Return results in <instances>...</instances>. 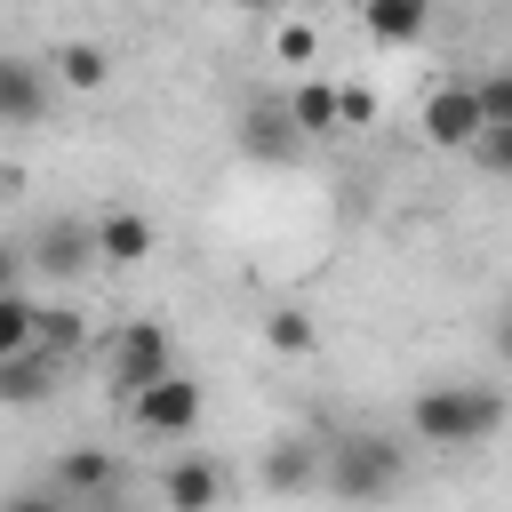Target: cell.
Listing matches in <instances>:
<instances>
[{
    "instance_id": "13",
    "label": "cell",
    "mask_w": 512,
    "mask_h": 512,
    "mask_svg": "<svg viewBox=\"0 0 512 512\" xmlns=\"http://www.w3.org/2000/svg\"><path fill=\"white\" fill-rule=\"evenodd\" d=\"M264 56L288 64L296 80H312V64H320V16H304V8L272 16V24H264Z\"/></svg>"
},
{
    "instance_id": "18",
    "label": "cell",
    "mask_w": 512,
    "mask_h": 512,
    "mask_svg": "<svg viewBox=\"0 0 512 512\" xmlns=\"http://www.w3.org/2000/svg\"><path fill=\"white\" fill-rule=\"evenodd\" d=\"M264 344H272L280 360H312V352H320V320H312L304 304H272V312H264Z\"/></svg>"
},
{
    "instance_id": "25",
    "label": "cell",
    "mask_w": 512,
    "mask_h": 512,
    "mask_svg": "<svg viewBox=\"0 0 512 512\" xmlns=\"http://www.w3.org/2000/svg\"><path fill=\"white\" fill-rule=\"evenodd\" d=\"M0 512H72V504H56V496H48V488H32V496H8V504H0Z\"/></svg>"
},
{
    "instance_id": "15",
    "label": "cell",
    "mask_w": 512,
    "mask_h": 512,
    "mask_svg": "<svg viewBox=\"0 0 512 512\" xmlns=\"http://www.w3.org/2000/svg\"><path fill=\"white\" fill-rule=\"evenodd\" d=\"M360 32H368L376 48H408V40L432 32V8H424V0H368V8H360Z\"/></svg>"
},
{
    "instance_id": "24",
    "label": "cell",
    "mask_w": 512,
    "mask_h": 512,
    "mask_svg": "<svg viewBox=\"0 0 512 512\" xmlns=\"http://www.w3.org/2000/svg\"><path fill=\"white\" fill-rule=\"evenodd\" d=\"M472 160H480V168H488V176H512V128H488V136H480V152H472Z\"/></svg>"
},
{
    "instance_id": "9",
    "label": "cell",
    "mask_w": 512,
    "mask_h": 512,
    "mask_svg": "<svg viewBox=\"0 0 512 512\" xmlns=\"http://www.w3.org/2000/svg\"><path fill=\"white\" fill-rule=\"evenodd\" d=\"M88 232H96V264H112V272H128V264H144V256L160 248V224H152L144 208H128V200L96 208Z\"/></svg>"
},
{
    "instance_id": "19",
    "label": "cell",
    "mask_w": 512,
    "mask_h": 512,
    "mask_svg": "<svg viewBox=\"0 0 512 512\" xmlns=\"http://www.w3.org/2000/svg\"><path fill=\"white\" fill-rule=\"evenodd\" d=\"M40 352V304L32 296H0V360Z\"/></svg>"
},
{
    "instance_id": "2",
    "label": "cell",
    "mask_w": 512,
    "mask_h": 512,
    "mask_svg": "<svg viewBox=\"0 0 512 512\" xmlns=\"http://www.w3.org/2000/svg\"><path fill=\"white\" fill-rule=\"evenodd\" d=\"M400 472H408V456L384 432H328L320 440V488L336 504H384L400 488Z\"/></svg>"
},
{
    "instance_id": "23",
    "label": "cell",
    "mask_w": 512,
    "mask_h": 512,
    "mask_svg": "<svg viewBox=\"0 0 512 512\" xmlns=\"http://www.w3.org/2000/svg\"><path fill=\"white\" fill-rule=\"evenodd\" d=\"M24 272H32V248L0 232V296H24Z\"/></svg>"
},
{
    "instance_id": "14",
    "label": "cell",
    "mask_w": 512,
    "mask_h": 512,
    "mask_svg": "<svg viewBox=\"0 0 512 512\" xmlns=\"http://www.w3.org/2000/svg\"><path fill=\"white\" fill-rule=\"evenodd\" d=\"M48 72H56V88H72V96H104V88H112V48H104V40H64V48L48 56Z\"/></svg>"
},
{
    "instance_id": "7",
    "label": "cell",
    "mask_w": 512,
    "mask_h": 512,
    "mask_svg": "<svg viewBox=\"0 0 512 512\" xmlns=\"http://www.w3.org/2000/svg\"><path fill=\"white\" fill-rule=\"evenodd\" d=\"M224 496H232V480H224L216 456L184 448V456L160 464V512H224Z\"/></svg>"
},
{
    "instance_id": "1",
    "label": "cell",
    "mask_w": 512,
    "mask_h": 512,
    "mask_svg": "<svg viewBox=\"0 0 512 512\" xmlns=\"http://www.w3.org/2000/svg\"><path fill=\"white\" fill-rule=\"evenodd\" d=\"M504 424H512V392L504 384H480V376H448V384H424L408 400V440L416 448H440V456H472Z\"/></svg>"
},
{
    "instance_id": "10",
    "label": "cell",
    "mask_w": 512,
    "mask_h": 512,
    "mask_svg": "<svg viewBox=\"0 0 512 512\" xmlns=\"http://www.w3.org/2000/svg\"><path fill=\"white\" fill-rule=\"evenodd\" d=\"M256 488H264V496H320V440H312V432L272 440L264 464H256Z\"/></svg>"
},
{
    "instance_id": "17",
    "label": "cell",
    "mask_w": 512,
    "mask_h": 512,
    "mask_svg": "<svg viewBox=\"0 0 512 512\" xmlns=\"http://www.w3.org/2000/svg\"><path fill=\"white\" fill-rule=\"evenodd\" d=\"M56 384H64V360H48V352L0 360V408H40V400H48Z\"/></svg>"
},
{
    "instance_id": "5",
    "label": "cell",
    "mask_w": 512,
    "mask_h": 512,
    "mask_svg": "<svg viewBox=\"0 0 512 512\" xmlns=\"http://www.w3.org/2000/svg\"><path fill=\"white\" fill-rule=\"evenodd\" d=\"M184 360H176V336H168V320H128L120 336H112V392L120 400H136L144 384H160V376H176Z\"/></svg>"
},
{
    "instance_id": "6",
    "label": "cell",
    "mask_w": 512,
    "mask_h": 512,
    "mask_svg": "<svg viewBox=\"0 0 512 512\" xmlns=\"http://www.w3.org/2000/svg\"><path fill=\"white\" fill-rule=\"evenodd\" d=\"M48 496H56V504H72V512L112 504V496H120V456H112V448H96V440L64 448V456L48 464Z\"/></svg>"
},
{
    "instance_id": "21",
    "label": "cell",
    "mask_w": 512,
    "mask_h": 512,
    "mask_svg": "<svg viewBox=\"0 0 512 512\" xmlns=\"http://www.w3.org/2000/svg\"><path fill=\"white\" fill-rule=\"evenodd\" d=\"M480 112H488V128H512V64L480 72Z\"/></svg>"
},
{
    "instance_id": "20",
    "label": "cell",
    "mask_w": 512,
    "mask_h": 512,
    "mask_svg": "<svg viewBox=\"0 0 512 512\" xmlns=\"http://www.w3.org/2000/svg\"><path fill=\"white\" fill-rule=\"evenodd\" d=\"M88 344V312H72V304H40V352L48 360H72Z\"/></svg>"
},
{
    "instance_id": "3",
    "label": "cell",
    "mask_w": 512,
    "mask_h": 512,
    "mask_svg": "<svg viewBox=\"0 0 512 512\" xmlns=\"http://www.w3.org/2000/svg\"><path fill=\"white\" fill-rule=\"evenodd\" d=\"M120 416H128V432H136V440H160V448H176V440H192V432H200V416H208V392H200V376H192V368H176V376L144 384L136 400H120Z\"/></svg>"
},
{
    "instance_id": "22",
    "label": "cell",
    "mask_w": 512,
    "mask_h": 512,
    "mask_svg": "<svg viewBox=\"0 0 512 512\" xmlns=\"http://www.w3.org/2000/svg\"><path fill=\"white\" fill-rule=\"evenodd\" d=\"M336 96H344V136L376 128V88H368V80H336Z\"/></svg>"
},
{
    "instance_id": "11",
    "label": "cell",
    "mask_w": 512,
    "mask_h": 512,
    "mask_svg": "<svg viewBox=\"0 0 512 512\" xmlns=\"http://www.w3.org/2000/svg\"><path fill=\"white\" fill-rule=\"evenodd\" d=\"M32 272H48V280H80V272H96V232H88V216H56V224H40V240H32Z\"/></svg>"
},
{
    "instance_id": "16",
    "label": "cell",
    "mask_w": 512,
    "mask_h": 512,
    "mask_svg": "<svg viewBox=\"0 0 512 512\" xmlns=\"http://www.w3.org/2000/svg\"><path fill=\"white\" fill-rule=\"evenodd\" d=\"M240 152H248V160H296L304 136L288 128L280 104H248V112H240Z\"/></svg>"
},
{
    "instance_id": "26",
    "label": "cell",
    "mask_w": 512,
    "mask_h": 512,
    "mask_svg": "<svg viewBox=\"0 0 512 512\" xmlns=\"http://www.w3.org/2000/svg\"><path fill=\"white\" fill-rule=\"evenodd\" d=\"M488 336H496V360H504V368H512V304H504V312H496V328H488Z\"/></svg>"
},
{
    "instance_id": "8",
    "label": "cell",
    "mask_w": 512,
    "mask_h": 512,
    "mask_svg": "<svg viewBox=\"0 0 512 512\" xmlns=\"http://www.w3.org/2000/svg\"><path fill=\"white\" fill-rule=\"evenodd\" d=\"M48 104H56V72H48L40 56L0 48V128H40Z\"/></svg>"
},
{
    "instance_id": "4",
    "label": "cell",
    "mask_w": 512,
    "mask_h": 512,
    "mask_svg": "<svg viewBox=\"0 0 512 512\" xmlns=\"http://www.w3.org/2000/svg\"><path fill=\"white\" fill-rule=\"evenodd\" d=\"M416 136H424L432 152H480V136H488L480 80H432L424 104H416Z\"/></svg>"
},
{
    "instance_id": "12",
    "label": "cell",
    "mask_w": 512,
    "mask_h": 512,
    "mask_svg": "<svg viewBox=\"0 0 512 512\" xmlns=\"http://www.w3.org/2000/svg\"><path fill=\"white\" fill-rule=\"evenodd\" d=\"M280 112H288V128H296L304 144H320V136H344V96H336V80H328V72L296 80V88L280 96Z\"/></svg>"
}]
</instances>
